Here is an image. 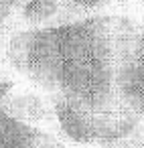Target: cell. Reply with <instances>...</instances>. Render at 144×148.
<instances>
[{"label":"cell","mask_w":144,"mask_h":148,"mask_svg":"<svg viewBox=\"0 0 144 148\" xmlns=\"http://www.w3.org/2000/svg\"><path fill=\"white\" fill-rule=\"evenodd\" d=\"M126 18L104 12L16 31L6 43V59L47 99L118 112L116 63Z\"/></svg>","instance_id":"1"},{"label":"cell","mask_w":144,"mask_h":148,"mask_svg":"<svg viewBox=\"0 0 144 148\" xmlns=\"http://www.w3.org/2000/svg\"><path fill=\"white\" fill-rule=\"evenodd\" d=\"M49 103L65 138L77 144H116L130 138L140 124V118L122 110L89 112L61 99H49Z\"/></svg>","instance_id":"2"},{"label":"cell","mask_w":144,"mask_h":148,"mask_svg":"<svg viewBox=\"0 0 144 148\" xmlns=\"http://www.w3.org/2000/svg\"><path fill=\"white\" fill-rule=\"evenodd\" d=\"M116 97L122 112L144 118V21L126 18L116 63Z\"/></svg>","instance_id":"3"},{"label":"cell","mask_w":144,"mask_h":148,"mask_svg":"<svg viewBox=\"0 0 144 148\" xmlns=\"http://www.w3.org/2000/svg\"><path fill=\"white\" fill-rule=\"evenodd\" d=\"M0 148H63V144L0 106Z\"/></svg>","instance_id":"4"},{"label":"cell","mask_w":144,"mask_h":148,"mask_svg":"<svg viewBox=\"0 0 144 148\" xmlns=\"http://www.w3.org/2000/svg\"><path fill=\"white\" fill-rule=\"evenodd\" d=\"M63 21V0H19L12 14V27L39 29Z\"/></svg>","instance_id":"5"},{"label":"cell","mask_w":144,"mask_h":148,"mask_svg":"<svg viewBox=\"0 0 144 148\" xmlns=\"http://www.w3.org/2000/svg\"><path fill=\"white\" fill-rule=\"evenodd\" d=\"M2 108H6L12 116H16L19 120H23L27 124H33V126L41 124V122H47L49 114H53L49 99L45 101L37 93H21V95H14Z\"/></svg>","instance_id":"6"},{"label":"cell","mask_w":144,"mask_h":148,"mask_svg":"<svg viewBox=\"0 0 144 148\" xmlns=\"http://www.w3.org/2000/svg\"><path fill=\"white\" fill-rule=\"evenodd\" d=\"M12 89H14V81L6 73H0V106H4L10 99Z\"/></svg>","instance_id":"7"},{"label":"cell","mask_w":144,"mask_h":148,"mask_svg":"<svg viewBox=\"0 0 144 148\" xmlns=\"http://www.w3.org/2000/svg\"><path fill=\"white\" fill-rule=\"evenodd\" d=\"M12 14H14L12 6L0 2V33H2L4 29H8V27H12Z\"/></svg>","instance_id":"8"},{"label":"cell","mask_w":144,"mask_h":148,"mask_svg":"<svg viewBox=\"0 0 144 148\" xmlns=\"http://www.w3.org/2000/svg\"><path fill=\"white\" fill-rule=\"evenodd\" d=\"M0 2H2V4H8V6H12V8H14V6L19 4V0H0Z\"/></svg>","instance_id":"9"},{"label":"cell","mask_w":144,"mask_h":148,"mask_svg":"<svg viewBox=\"0 0 144 148\" xmlns=\"http://www.w3.org/2000/svg\"><path fill=\"white\" fill-rule=\"evenodd\" d=\"M110 2H112V6H114V4H122V2H130V0H110Z\"/></svg>","instance_id":"10"}]
</instances>
